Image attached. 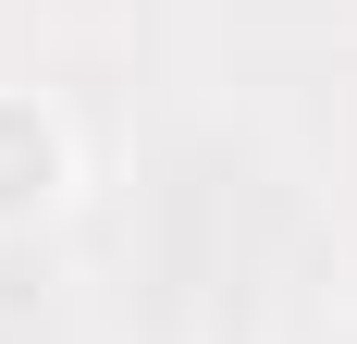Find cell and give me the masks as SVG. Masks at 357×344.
<instances>
[{"instance_id": "obj_1", "label": "cell", "mask_w": 357, "mask_h": 344, "mask_svg": "<svg viewBox=\"0 0 357 344\" xmlns=\"http://www.w3.org/2000/svg\"><path fill=\"white\" fill-rule=\"evenodd\" d=\"M50 172H62V148H50V123L0 99V209H37V197H50Z\"/></svg>"}]
</instances>
